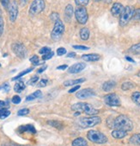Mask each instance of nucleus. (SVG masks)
I'll list each match as a JSON object with an SVG mask.
<instances>
[{"instance_id": "obj_1", "label": "nucleus", "mask_w": 140, "mask_h": 146, "mask_svg": "<svg viewBox=\"0 0 140 146\" xmlns=\"http://www.w3.org/2000/svg\"><path fill=\"white\" fill-rule=\"evenodd\" d=\"M113 127L118 130L130 131L133 129L131 120L126 115H119L113 122Z\"/></svg>"}, {"instance_id": "obj_2", "label": "nucleus", "mask_w": 140, "mask_h": 146, "mask_svg": "<svg viewBox=\"0 0 140 146\" xmlns=\"http://www.w3.org/2000/svg\"><path fill=\"white\" fill-rule=\"evenodd\" d=\"M71 109L76 111H80V112H84L87 115H96L98 114L99 111L96 110L94 106H92L90 104L87 103H77L74 104L71 106Z\"/></svg>"}, {"instance_id": "obj_3", "label": "nucleus", "mask_w": 140, "mask_h": 146, "mask_svg": "<svg viewBox=\"0 0 140 146\" xmlns=\"http://www.w3.org/2000/svg\"><path fill=\"white\" fill-rule=\"evenodd\" d=\"M64 32H65V25L63 22L60 19L58 21H56L54 23V27L51 32V37L54 41H59L62 37Z\"/></svg>"}, {"instance_id": "obj_4", "label": "nucleus", "mask_w": 140, "mask_h": 146, "mask_svg": "<svg viewBox=\"0 0 140 146\" xmlns=\"http://www.w3.org/2000/svg\"><path fill=\"white\" fill-rule=\"evenodd\" d=\"M101 121L100 117L97 116H92V117H85V118H81L78 121V124L82 128H88V127H93L98 124H100Z\"/></svg>"}, {"instance_id": "obj_5", "label": "nucleus", "mask_w": 140, "mask_h": 146, "mask_svg": "<svg viewBox=\"0 0 140 146\" xmlns=\"http://www.w3.org/2000/svg\"><path fill=\"white\" fill-rule=\"evenodd\" d=\"M87 137L90 141L96 143H105L107 142V137L103 133L95 130L89 131L87 134Z\"/></svg>"}, {"instance_id": "obj_6", "label": "nucleus", "mask_w": 140, "mask_h": 146, "mask_svg": "<svg viewBox=\"0 0 140 146\" xmlns=\"http://www.w3.org/2000/svg\"><path fill=\"white\" fill-rule=\"evenodd\" d=\"M133 13H134V9H133L132 6L125 7L123 12L120 15V26H126L130 22V20L132 18Z\"/></svg>"}, {"instance_id": "obj_7", "label": "nucleus", "mask_w": 140, "mask_h": 146, "mask_svg": "<svg viewBox=\"0 0 140 146\" xmlns=\"http://www.w3.org/2000/svg\"><path fill=\"white\" fill-rule=\"evenodd\" d=\"M45 9L44 0H34L29 7V14L31 16H35L40 14Z\"/></svg>"}, {"instance_id": "obj_8", "label": "nucleus", "mask_w": 140, "mask_h": 146, "mask_svg": "<svg viewBox=\"0 0 140 146\" xmlns=\"http://www.w3.org/2000/svg\"><path fill=\"white\" fill-rule=\"evenodd\" d=\"M75 16H76L77 22L81 24H85L88 21V18H89L87 10L85 7H83V6H78L76 9Z\"/></svg>"}, {"instance_id": "obj_9", "label": "nucleus", "mask_w": 140, "mask_h": 146, "mask_svg": "<svg viewBox=\"0 0 140 146\" xmlns=\"http://www.w3.org/2000/svg\"><path fill=\"white\" fill-rule=\"evenodd\" d=\"M11 48H12V51L15 53V54L16 56H18L21 59H23V58L26 57L27 55V49L25 48V46L20 42H16V43H13L12 46H11Z\"/></svg>"}, {"instance_id": "obj_10", "label": "nucleus", "mask_w": 140, "mask_h": 146, "mask_svg": "<svg viewBox=\"0 0 140 146\" xmlns=\"http://www.w3.org/2000/svg\"><path fill=\"white\" fill-rule=\"evenodd\" d=\"M104 101L107 105L110 106H119L121 104L119 96L115 94H110L106 95L104 97Z\"/></svg>"}, {"instance_id": "obj_11", "label": "nucleus", "mask_w": 140, "mask_h": 146, "mask_svg": "<svg viewBox=\"0 0 140 146\" xmlns=\"http://www.w3.org/2000/svg\"><path fill=\"white\" fill-rule=\"evenodd\" d=\"M18 15V6L16 1H12L9 5V17L11 22H15Z\"/></svg>"}, {"instance_id": "obj_12", "label": "nucleus", "mask_w": 140, "mask_h": 146, "mask_svg": "<svg viewBox=\"0 0 140 146\" xmlns=\"http://www.w3.org/2000/svg\"><path fill=\"white\" fill-rule=\"evenodd\" d=\"M95 95V92L94 90L90 89V88H87V89H82L81 91H79L76 96L77 98L80 99V100H84V99H87V98H90V97H92Z\"/></svg>"}, {"instance_id": "obj_13", "label": "nucleus", "mask_w": 140, "mask_h": 146, "mask_svg": "<svg viewBox=\"0 0 140 146\" xmlns=\"http://www.w3.org/2000/svg\"><path fill=\"white\" fill-rule=\"evenodd\" d=\"M86 64L84 62H78L76 63L74 65H72L71 67H70V68L68 69V73L69 74H77L81 71H82L85 68Z\"/></svg>"}, {"instance_id": "obj_14", "label": "nucleus", "mask_w": 140, "mask_h": 146, "mask_svg": "<svg viewBox=\"0 0 140 146\" xmlns=\"http://www.w3.org/2000/svg\"><path fill=\"white\" fill-rule=\"evenodd\" d=\"M124 9H125L124 6L120 3H115L113 6H112L111 13L113 14V16H114V17H118V16L121 15Z\"/></svg>"}, {"instance_id": "obj_15", "label": "nucleus", "mask_w": 140, "mask_h": 146, "mask_svg": "<svg viewBox=\"0 0 140 146\" xmlns=\"http://www.w3.org/2000/svg\"><path fill=\"white\" fill-rule=\"evenodd\" d=\"M82 58L86 62H96L101 58V55L97 54H83Z\"/></svg>"}, {"instance_id": "obj_16", "label": "nucleus", "mask_w": 140, "mask_h": 146, "mask_svg": "<svg viewBox=\"0 0 140 146\" xmlns=\"http://www.w3.org/2000/svg\"><path fill=\"white\" fill-rule=\"evenodd\" d=\"M116 86V82L114 80H107L102 85V89L105 92H109L112 89L114 88V86Z\"/></svg>"}, {"instance_id": "obj_17", "label": "nucleus", "mask_w": 140, "mask_h": 146, "mask_svg": "<svg viewBox=\"0 0 140 146\" xmlns=\"http://www.w3.org/2000/svg\"><path fill=\"white\" fill-rule=\"evenodd\" d=\"M127 135V131H123V130H114L112 131V136L114 138H117V139H120V138H123L125 137Z\"/></svg>"}, {"instance_id": "obj_18", "label": "nucleus", "mask_w": 140, "mask_h": 146, "mask_svg": "<svg viewBox=\"0 0 140 146\" xmlns=\"http://www.w3.org/2000/svg\"><path fill=\"white\" fill-rule=\"evenodd\" d=\"M71 146H88V143L84 138L77 137L72 142Z\"/></svg>"}, {"instance_id": "obj_19", "label": "nucleus", "mask_w": 140, "mask_h": 146, "mask_svg": "<svg viewBox=\"0 0 140 146\" xmlns=\"http://www.w3.org/2000/svg\"><path fill=\"white\" fill-rule=\"evenodd\" d=\"M80 37L82 40L86 41L90 37V30L87 28H82L80 31Z\"/></svg>"}, {"instance_id": "obj_20", "label": "nucleus", "mask_w": 140, "mask_h": 146, "mask_svg": "<svg viewBox=\"0 0 140 146\" xmlns=\"http://www.w3.org/2000/svg\"><path fill=\"white\" fill-rule=\"evenodd\" d=\"M85 79L84 78H81V79H77V80H66L64 82V85L65 86H73L76 84H79L82 82H84Z\"/></svg>"}, {"instance_id": "obj_21", "label": "nucleus", "mask_w": 140, "mask_h": 146, "mask_svg": "<svg viewBox=\"0 0 140 146\" xmlns=\"http://www.w3.org/2000/svg\"><path fill=\"white\" fill-rule=\"evenodd\" d=\"M25 89V84L22 80H19L16 83L15 86H14V90L16 93H21L22 91H23Z\"/></svg>"}, {"instance_id": "obj_22", "label": "nucleus", "mask_w": 140, "mask_h": 146, "mask_svg": "<svg viewBox=\"0 0 140 146\" xmlns=\"http://www.w3.org/2000/svg\"><path fill=\"white\" fill-rule=\"evenodd\" d=\"M41 95H42L41 92L40 90H37V91H35V93H33L32 94H30V95L27 96V97L26 98V101H32V100H35V99H38V98L41 97Z\"/></svg>"}, {"instance_id": "obj_23", "label": "nucleus", "mask_w": 140, "mask_h": 146, "mask_svg": "<svg viewBox=\"0 0 140 146\" xmlns=\"http://www.w3.org/2000/svg\"><path fill=\"white\" fill-rule=\"evenodd\" d=\"M73 13H74V10H73V7L71 5H68L66 7H65V17L70 20L72 16H73Z\"/></svg>"}, {"instance_id": "obj_24", "label": "nucleus", "mask_w": 140, "mask_h": 146, "mask_svg": "<svg viewBox=\"0 0 140 146\" xmlns=\"http://www.w3.org/2000/svg\"><path fill=\"white\" fill-rule=\"evenodd\" d=\"M130 143L132 144H136V145H140V133L138 134H134L130 138Z\"/></svg>"}, {"instance_id": "obj_25", "label": "nucleus", "mask_w": 140, "mask_h": 146, "mask_svg": "<svg viewBox=\"0 0 140 146\" xmlns=\"http://www.w3.org/2000/svg\"><path fill=\"white\" fill-rule=\"evenodd\" d=\"M129 52L133 54H140V42L137 43V44L132 45L129 48Z\"/></svg>"}, {"instance_id": "obj_26", "label": "nucleus", "mask_w": 140, "mask_h": 146, "mask_svg": "<svg viewBox=\"0 0 140 146\" xmlns=\"http://www.w3.org/2000/svg\"><path fill=\"white\" fill-rule=\"evenodd\" d=\"M131 100L137 106H140V92H135L131 95Z\"/></svg>"}, {"instance_id": "obj_27", "label": "nucleus", "mask_w": 140, "mask_h": 146, "mask_svg": "<svg viewBox=\"0 0 140 146\" xmlns=\"http://www.w3.org/2000/svg\"><path fill=\"white\" fill-rule=\"evenodd\" d=\"M10 115V111L7 109H1L0 110V119H5L7 117H9Z\"/></svg>"}, {"instance_id": "obj_28", "label": "nucleus", "mask_w": 140, "mask_h": 146, "mask_svg": "<svg viewBox=\"0 0 140 146\" xmlns=\"http://www.w3.org/2000/svg\"><path fill=\"white\" fill-rule=\"evenodd\" d=\"M133 87H134V84H133L132 82H131V81L125 82V83H123L122 86H121L122 90H125V91L129 90V89H131V88H133Z\"/></svg>"}, {"instance_id": "obj_29", "label": "nucleus", "mask_w": 140, "mask_h": 146, "mask_svg": "<svg viewBox=\"0 0 140 146\" xmlns=\"http://www.w3.org/2000/svg\"><path fill=\"white\" fill-rule=\"evenodd\" d=\"M34 69V68H27L26 70H24V71H22V72H21L19 74H17L16 77H14V78H12V80H18V79H20L22 76H23V75H25V74H27V73H30L32 70Z\"/></svg>"}, {"instance_id": "obj_30", "label": "nucleus", "mask_w": 140, "mask_h": 146, "mask_svg": "<svg viewBox=\"0 0 140 146\" xmlns=\"http://www.w3.org/2000/svg\"><path fill=\"white\" fill-rule=\"evenodd\" d=\"M21 131H29V132H32V133H35L36 131L35 129V127L33 125H25V126H22L21 127Z\"/></svg>"}, {"instance_id": "obj_31", "label": "nucleus", "mask_w": 140, "mask_h": 146, "mask_svg": "<svg viewBox=\"0 0 140 146\" xmlns=\"http://www.w3.org/2000/svg\"><path fill=\"white\" fill-rule=\"evenodd\" d=\"M49 124L54 127H56L59 130H61L63 128V125L60 123V122H58V121H49Z\"/></svg>"}, {"instance_id": "obj_32", "label": "nucleus", "mask_w": 140, "mask_h": 146, "mask_svg": "<svg viewBox=\"0 0 140 146\" xmlns=\"http://www.w3.org/2000/svg\"><path fill=\"white\" fill-rule=\"evenodd\" d=\"M89 1L90 0H75V3L78 6H85L88 5Z\"/></svg>"}, {"instance_id": "obj_33", "label": "nucleus", "mask_w": 140, "mask_h": 146, "mask_svg": "<svg viewBox=\"0 0 140 146\" xmlns=\"http://www.w3.org/2000/svg\"><path fill=\"white\" fill-rule=\"evenodd\" d=\"M10 85H9V83H7V82H5V83H4L3 85L0 86V90H2V91H4V92H8V91H10Z\"/></svg>"}, {"instance_id": "obj_34", "label": "nucleus", "mask_w": 140, "mask_h": 146, "mask_svg": "<svg viewBox=\"0 0 140 146\" xmlns=\"http://www.w3.org/2000/svg\"><path fill=\"white\" fill-rule=\"evenodd\" d=\"M52 52V50H51V48H48V47H43V48H41V49H40V51H39V53L41 54H48V53H51Z\"/></svg>"}, {"instance_id": "obj_35", "label": "nucleus", "mask_w": 140, "mask_h": 146, "mask_svg": "<svg viewBox=\"0 0 140 146\" xmlns=\"http://www.w3.org/2000/svg\"><path fill=\"white\" fill-rule=\"evenodd\" d=\"M30 62H32V64H34L35 66V65H39V64H40L39 57H38L37 55H33V56L30 58Z\"/></svg>"}, {"instance_id": "obj_36", "label": "nucleus", "mask_w": 140, "mask_h": 146, "mask_svg": "<svg viewBox=\"0 0 140 146\" xmlns=\"http://www.w3.org/2000/svg\"><path fill=\"white\" fill-rule=\"evenodd\" d=\"M39 80V77L37 76V75H35V76H33L31 79H30V80L29 81V85H30V86H34V85H35L36 83H37V81Z\"/></svg>"}, {"instance_id": "obj_37", "label": "nucleus", "mask_w": 140, "mask_h": 146, "mask_svg": "<svg viewBox=\"0 0 140 146\" xmlns=\"http://www.w3.org/2000/svg\"><path fill=\"white\" fill-rule=\"evenodd\" d=\"M4 28H5V22H4L3 17L0 16V36H2L4 32Z\"/></svg>"}, {"instance_id": "obj_38", "label": "nucleus", "mask_w": 140, "mask_h": 146, "mask_svg": "<svg viewBox=\"0 0 140 146\" xmlns=\"http://www.w3.org/2000/svg\"><path fill=\"white\" fill-rule=\"evenodd\" d=\"M50 18H51L52 21L56 22V21L60 20V15H59L58 13H56V12H52V13L51 14V16H50Z\"/></svg>"}, {"instance_id": "obj_39", "label": "nucleus", "mask_w": 140, "mask_h": 146, "mask_svg": "<svg viewBox=\"0 0 140 146\" xmlns=\"http://www.w3.org/2000/svg\"><path fill=\"white\" fill-rule=\"evenodd\" d=\"M29 109L23 108V109L19 110L18 112H17V114H18L19 116H25V115H27V114H29Z\"/></svg>"}, {"instance_id": "obj_40", "label": "nucleus", "mask_w": 140, "mask_h": 146, "mask_svg": "<svg viewBox=\"0 0 140 146\" xmlns=\"http://www.w3.org/2000/svg\"><path fill=\"white\" fill-rule=\"evenodd\" d=\"M132 18L134 20H140V9H137L136 11H134Z\"/></svg>"}, {"instance_id": "obj_41", "label": "nucleus", "mask_w": 140, "mask_h": 146, "mask_svg": "<svg viewBox=\"0 0 140 146\" xmlns=\"http://www.w3.org/2000/svg\"><path fill=\"white\" fill-rule=\"evenodd\" d=\"M76 49H80V50H89L90 48L87 46H83V45H73L72 46Z\"/></svg>"}, {"instance_id": "obj_42", "label": "nucleus", "mask_w": 140, "mask_h": 146, "mask_svg": "<svg viewBox=\"0 0 140 146\" xmlns=\"http://www.w3.org/2000/svg\"><path fill=\"white\" fill-rule=\"evenodd\" d=\"M52 56H53V52H51V53L43 54V55H42V60H43V61L49 60V59H51V58H52Z\"/></svg>"}, {"instance_id": "obj_43", "label": "nucleus", "mask_w": 140, "mask_h": 146, "mask_svg": "<svg viewBox=\"0 0 140 146\" xmlns=\"http://www.w3.org/2000/svg\"><path fill=\"white\" fill-rule=\"evenodd\" d=\"M11 101H12V103H13V104L17 105V104H19V103L21 102V98H20L18 95H15V96L12 98Z\"/></svg>"}, {"instance_id": "obj_44", "label": "nucleus", "mask_w": 140, "mask_h": 146, "mask_svg": "<svg viewBox=\"0 0 140 146\" xmlns=\"http://www.w3.org/2000/svg\"><path fill=\"white\" fill-rule=\"evenodd\" d=\"M46 84H47V80H46V79H42V80H41L39 81V83H38V86H39V87H44V86H46Z\"/></svg>"}, {"instance_id": "obj_45", "label": "nucleus", "mask_w": 140, "mask_h": 146, "mask_svg": "<svg viewBox=\"0 0 140 146\" xmlns=\"http://www.w3.org/2000/svg\"><path fill=\"white\" fill-rule=\"evenodd\" d=\"M66 53V49L65 48H58L57 49V54H58V55H64Z\"/></svg>"}, {"instance_id": "obj_46", "label": "nucleus", "mask_w": 140, "mask_h": 146, "mask_svg": "<svg viewBox=\"0 0 140 146\" xmlns=\"http://www.w3.org/2000/svg\"><path fill=\"white\" fill-rule=\"evenodd\" d=\"M0 2H1L2 5H3L5 8L9 7V5H10V0H0Z\"/></svg>"}, {"instance_id": "obj_47", "label": "nucleus", "mask_w": 140, "mask_h": 146, "mask_svg": "<svg viewBox=\"0 0 140 146\" xmlns=\"http://www.w3.org/2000/svg\"><path fill=\"white\" fill-rule=\"evenodd\" d=\"M80 88V86H74V87H72L71 89H70L69 90V93L70 94H72V93H75L77 90H78Z\"/></svg>"}, {"instance_id": "obj_48", "label": "nucleus", "mask_w": 140, "mask_h": 146, "mask_svg": "<svg viewBox=\"0 0 140 146\" xmlns=\"http://www.w3.org/2000/svg\"><path fill=\"white\" fill-rule=\"evenodd\" d=\"M67 65H61V66H59L58 68H57V69L58 70H64V69H66L67 68Z\"/></svg>"}, {"instance_id": "obj_49", "label": "nucleus", "mask_w": 140, "mask_h": 146, "mask_svg": "<svg viewBox=\"0 0 140 146\" xmlns=\"http://www.w3.org/2000/svg\"><path fill=\"white\" fill-rule=\"evenodd\" d=\"M7 105H8L7 102L3 101V100H0V108H1V107H4V106H7Z\"/></svg>"}, {"instance_id": "obj_50", "label": "nucleus", "mask_w": 140, "mask_h": 146, "mask_svg": "<svg viewBox=\"0 0 140 146\" xmlns=\"http://www.w3.org/2000/svg\"><path fill=\"white\" fill-rule=\"evenodd\" d=\"M46 69V66H44V67H42V68H41L37 72H38V74H41V73H42L43 71H45Z\"/></svg>"}, {"instance_id": "obj_51", "label": "nucleus", "mask_w": 140, "mask_h": 146, "mask_svg": "<svg viewBox=\"0 0 140 146\" xmlns=\"http://www.w3.org/2000/svg\"><path fill=\"white\" fill-rule=\"evenodd\" d=\"M75 56H76V53H74V52L69 53V54H67V57H68V58H70V57H75Z\"/></svg>"}, {"instance_id": "obj_52", "label": "nucleus", "mask_w": 140, "mask_h": 146, "mask_svg": "<svg viewBox=\"0 0 140 146\" xmlns=\"http://www.w3.org/2000/svg\"><path fill=\"white\" fill-rule=\"evenodd\" d=\"M126 59L128 62H134V61L131 59V57H129V56H126Z\"/></svg>"}, {"instance_id": "obj_53", "label": "nucleus", "mask_w": 140, "mask_h": 146, "mask_svg": "<svg viewBox=\"0 0 140 146\" xmlns=\"http://www.w3.org/2000/svg\"><path fill=\"white\" fill-rule=\"evenodd\" d=\"M20 1H21V3L22 4V5H24L27 3V1H29V0H20Z\"/></svg>"}, {"instance_id": "obj_54", "label": "nucleus", "mask_w": 140, "mask_h": 146, "mask_svg": "<svg viewBox=\"0 0 140 146\" xmlns=\"http://www.w3.org/2000/svg\"><path fill=\"white\" fill-rule=\"evenodd\" d=\"M95 1H100V0H95Z\"/></svg>"}, {"instance_id": "obj_55", "label": "nucleus", "mask_w": 140, "mask_h": 146, "mask_svg": "<svg viewBox=\"0 0 140 146\" xmlns=\"http://www.w3.org/2000/svg\"><path fill=\"white\" fill-rule=\"evenodd\" d=\"M0 67H1V64H0Z\"/></svg>"}]
</instances>
